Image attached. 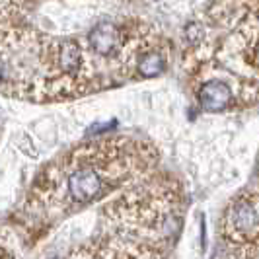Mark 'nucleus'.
Instances as JSON below:
<instances>
[{"instance_id": "1", "label": "nucleus", "mask_w": 259, "mask_h": 259, "mask_svg": "<svg viewBox=\"0 0 259 259\" xmlns=\"http://www.w3.org/2000/svg\"><path fill=\"white\" fill-rule=\"evenodd\" d=\"M158 162L160 150L135 135H104L78 144L39 169L4 234L29 244L33 234L154 174Z\"/></svg>"}, {"instance_id": "2", "label": "nucleus", "mask_w": 259, "mask_h": 259, "mask_svg": "<svg viewBox=\"0 0 259 259\" xmlns=\"http://www.w3.org/2000/svg\"><path fill=\"white\" fill-rule=\"evenodd\" d=\"M107 90L76 35H51L29 26L24 12L2 6V92L31 104H61Z\"/></svg>"}, {"instance_id": "3", "label": "nucleus", "mask_w": 259, "mask_h": 259, "mask_svg": "<svg viewBox=\"0 0 259 259\" xmlns=\"http://www.w3.org/2000/svg\"><path fill=\"white\" fill-rule=\"evenodd\" d=\"M187 197L171 174H150L107 199L98 228L129 234L171 249L183 226Z\"/></svg>"}, {"instance_id": "4", "label": "nucleus", "mask_w": 259, "mask_h": 259, "mask_svg": "<svg viewBox=\"0 0 259 259\" xmlns=\"http://www.w3.org/2000/svg\"><path fill=\"white\" fill-rule=\"evenodd\" d=\"M183 47L207 53L259 90V0H214L185 27Z\"/></svg>"}, {"instance_id": "5", "label": "nucleus", "mask_w": 259, "mask_h": 259, "mask_svg": "<svg viewBox=\"0 0 259 259\" xmlns=\"http://www.w3.org/2000/svg\"><path fill=\"white\" fill-rule=\"evenodd\" d=\"M182 66L195 104L208 113L240 111L259 105V90L230 72L210 55L183 47Z\"/></svg>"}, {"instance_id": "6", "label": "nucleus", "mask_w": 259, "mask_h": 259, "mask_svg": "<svg viewBox=\"0 0 259 259\" xmlns=\"http://www.w3.org/2000/svg\"><path fill=\"white\" fill-rule=\"evenodd\" d=\"M214 259L259 257V189L249 185L232 197L219 221Z\"/></svg>"}, {"instance_id": "7", "label": "nucleus", "mask_w": 259, "mask_h": 259, "mask_svg": "<svg viewBox=\"0 0 259 259\" xmlns=\"http://www.w3.org/2000/svg\"><path fill=\"white\" fill-rule=\"evenodd\" d=\"M251 185L259 189V158H257V166H255V174H253V183H251Z\"/></svg>"}]
</instances>
